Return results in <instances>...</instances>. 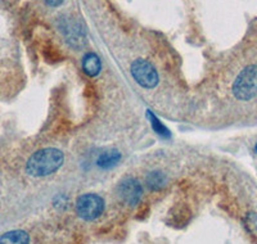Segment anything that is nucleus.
<instances>
[{"mask_svg":"<svg viewBox=\"0 0 257 244\" xmlns=\"http://www.w3.org/2000/svg\"><path fill=\"white\" fill-rule=\"evenodd\" d=\"M146 183H147V186H148L151 190H158L166 185L167 177L164 172L152 171L147 175Z\"/></svg>","mask_w":257,"mask_h":244,"instance_id":"obj_10","label":"nucleus"},{"mask_svg":"<svg viewBox=\"0 0 257 244\" xmlns=\"http://www.w3.org/2000/svg\"><path fill=\"white\" fill-rule=\"evenodd\" d=\"M233 94L239 100H249L257 95V66L251 64L240 71L233 84Z\"/></svg>","mask_w":257,"mask_h":244,"instance_id":"obj_2","label":"nucleus"},{"mask_svg":"<svg viewBox=\"0 0 257 244\" xmlns=\"http://www.w3.org/2000/svg\"><path fill=\"white\" fill-rule=\"evenodd\" d=\"M121 160V154L118 153L114 149H111V151L103 152L99 156L98 161H96V165L102 167V169H111L114 165L118 163V161Z\"/></svg>","mask_w":257,"mask_h":244,"instance_id":"obj_9","label":"nucleus"},{"mask_svg":"<svg viewBox=\"0 0 257 244\" xmlns=\"http://www.w3.org/2000/svg\"><path fill=\"white\" fill-rule=\"evenodd\" d=\"M64 0H45V3L49 7H58L63 3Z\"/></svg>","mask_w":257,"mask_h":244,"instance_id":"obj_12","label":"nucleus"},{"mask_svg":"<svg viewBox=\"0 0 257 244\" xmlns=\"http://www.w3.org/2000/svg\"><path fill=\"white\" fill-rule=\"evenodd\" d=\"M63 163V153L56 148H44L35 152L26 163V171L31 176H48L54 174Z\"/></svg>","mask_w":257,"mask_h":244,"instance_id":"obj_1","label":"nucleus"},{"mask_svg":"<svg viewBox=\"0 0 257 244\" xmlns=\"http://www.w3.org/2000/svg\"><path fill=\"white\" fill-rule=\"evenodd\" d=\"M82 70L90 77H95L99 75L102 70V62L95 53H88L82 58Z\"/></svg>","mask_w":257,"mask_h":244,"instance_id":"obj_7","label":"nucleus"},{"mask_svg":"<svg viewBox=\"0 0 257 244\" xmlns=\"http://www.w3.org/2000/svg\"><path fill=\"white\" fill-rule=\"evenodd\" d=\"M61 31L66 36V41L72 48H82L86 43V32L81 22L75 20H68L63 22Z\"/></svg>","mask_w":257,"mask_h":244,"instance_id":"obj_6","label":"nucleus"},{"mask_svg":"<svg viewBox=\"0 0 257 244\" xmlns=\"http://www.w3.org/2000/svg\"><path fill=\"white\" fill-rule=\"evenodd\" d=\"M30 236L24 230H13L0 236V244H29Z\"/></svg>","mask_w":257,"mask_h":244,"instance_id":"obj_8","label":"nucleus"},{"mask_svg":"<svg viewBox=\"0 0 257 244\" xmlns=\"http://www.w3.org/2000/svg\"><path fill=\"white\" fill-rule=\"evenodd\" d=\"M133 79L144 89H153L158 84V73L152 64L146 59H137L132 63Z\"/></svg>","mask_w":257,"mask_h":244,"instance_id":"obj_4","label":"nucleus"},{"mask_svg":"<svg viewBox=\"0 0 257 244\" xmlns=\"http://www.w3.org/2000/svg\"><path fill=\"white\" fill-rule=\"evenodd\" d=\"M148 117H149V119H151V124H152L153 129H155V131H156V133H157V134L164 135V137L169 135V130H167V129L165 128L164 125H162V124H161L160 119L156 118V117L153 116V114L151 113V112H148Z\"/></svg>","mask_w":257,"mask_h":244,"instance_id":"obj_11","label":"nucleus"},{"mask_svg":"<svg viewBox=\"0 0 257 244\" xmlns=\"http://www.w3.org/2000/svg\"><path fill=\"white\" fill-rule=\"evenodd\" d=\"M117 193L123 203L134 207L141 202L142 195H143V188L137 179L126 177L117 186Z\"/></svg>","mask_w":257,"mask_h":244,"instance_id":"obj_5","label":"nucleus"},{"mask_svg":"<svg viewBox=\"0 0 257 244\" xmlns=\"http://www.w3.org/2000/svg\"><path fill=\"white\" fill-rule=\"evenodd\" d=\"M104 211V201L103 198L94 193H86L77 198L76 212L82 220L94 221Z\"/></svg>","mask_w":257,"mask_h":244,"instance_id":"obj_3","label":"nucleus"}]
</instances>
